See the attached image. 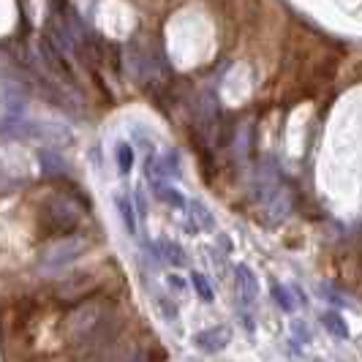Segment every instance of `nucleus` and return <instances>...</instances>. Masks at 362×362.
I'll use <instances>...</instances> for the list:
<instances>
[{
  "label": "nucleus",
  "instance_id": "obj_6",
  "mask_svg": "<svg viewBox=\"0 0 362 362\" xmlns=\"http://www.w3.org/2000/svg\"><path fill=\"white\" fill-rule=\"evenodd\" d=\"M185 210L191 213V223H194V229H197V232H213V229H216V218H213V213H210L202 202H191V204H185Z\"/></svg>",
  "mask_w": 362,
  "mask_h": 362
},
{
  "label": "nucleus",
  "instance_id": "obj_1",
  "mask_svg": "<svg viewBox=\"0 0 362 362\" xmlns=\"http://www.w3.org/2000/svg\"><path fill=\"white\" fill-rule=\"evenodd\" d=\"M79 218L74 216L71 210L63 204V202H52V204H44L41 210V235L52 237V235H69L76 229Z\"/></svg>",
  "mask_w": 362,
  "mask_h": 362
},
{
  "label": "nucleus",
  "instance_id": "obj_10",
  "mask_svg": "<svg viewBox=\"0 0 362 362\" xmlns=\"http://www.w3.org/2000/svg\"><path fill=\"white\" fill-rule=\"evenodd\" d=\"M191 284H194V289H197L202 303H213V300H216V291H213L210 281H207L202 272H191Z\"/></svg>",
  "mask_w": 362,
  "mask_h": 362
},
{
  "label": "nucleus",
  "instance_id": "obj_14",
  "mask_svg": "<svg viewBox=\"0 0 362 362\" xmlns=\"http://www.w3.org/2000/svg\"><path fill=\"white\" fill-rule=\"evenodd\" d=\"M166 281H169V284H172V286H175V289H177V291L185 289V284H182V281H180V278H177V275H169Z\"/></svg>",
  "mask_w": 362,
  "mask_h": 362
},
{
  "label": "nucleus",
  "instance_id": "obj_7",
  "mask_svg": "<svg viewBox=\"0 0 362 362\" xmlns=\"http://www.w3.org/2000/svg\"><path fill=\"white\" fill-rule=\"evenodd\" d=\"M153 191H156V197H158L163 204H169V207H175V210H185V204H188V199L182 197L177 188L163 185L161 180H153Z\"/></svg>",
  "mask_w": 362,
  "mask_h": 362
},
{
  "label": "nucleus",
  "instance_id": "obj_5",
  "mask_svg": "<svg viewBox=\"0 0 362 362\" xmlns=\"http://www.w3.org/2000/svg\"><path fill=\"white\" fill-rule=\"evenodd\" d=\"M115 204H117V213H120V221H123L126 232L128 235H136V232H139V218H136V207H134L131 197L117 194V197H115Z\"/></svg>",
  "mask_w": 362,
  "mask_h": 362
},
{
  "label": "nucleus",
  "instance_id": "obj_2",
  "mask_svg": "<svg viewBox=\"0 0 362 362\" xmlns=\"http://www.w3.org/2000/svg\"><path fill=\"white\" fill-rule=\"evenodd\" d=\"M232 341V332H229V327L226 325H218V327H207V329H199L197 335H194V346L204 351V354H218V351H223L226 346Z\"/></svg>",
  "mask_w": 362,
  "mask_h": 362
},
{
  "label": "nucleus",
  "instance_id": "obj_12",
  "mask_svg": "<svg viewBox=\"0 0 362 362\" xmlns=\"http://www.w3.org/2000/svg\"><path fill=\"white\" fill-rule=\"evenodd\" d=\"M158 308H161V316L166 322H177V319H180V310H177V303H175V300L158 297Z\"/></svg>",
  "mask_w": 362,
  "mask_h": 362
},
{
  "label": "nucleus",
  "instance_id": "obj_13",
  "mask_svg": "<svg viewBox=\"0 0 362 362\" xmlns=\"http://www.w3.org/2000/svg\"><path fill=\"white\" fill-rule=\"evenodd\" d=\"M291 329H294V335H297V338H300L303 344H308V341H310L308 327H305V322H294V327H291Z\"/></svg>",
  "mask_w": 362,
  "mask_h": 362
},
{
  "label": "nucleus",
  "instance_id": "obj_8",
  "mask_svg": "<svg viewBox=\"0 0 362 362\" xmlns=\"http://www.w3.org/2000/svg\"><path fill=\"white\" fill-rule=\"evenodd\" d=\"M322 327H325L332 338H338V341H346V338H349V327H346L344 316L335 313V310H325V313H322Z\"/></svg>",
  "mask_w": 362,
  "mask_h": 362
},
{
  "label": "nucleus",
  "instance_id": "obj_9",
  "mask_svg": "<svg viewBox=\"0 0 362 362\" xmlns=\"http://www.w3.org/2000/svg\"><path fill=\"white\" fill-rule=\"evenodd\" d=\"M115 156H117V172L120 175H131L134 169V147L128 142H117L115 145Z\"/></svg>",
  "mask_w": 362,
  "mask_h": 362
},
{
  "label": "nucleus",
  "instance_id": "obj_11",
  "mask_svg": "<svg viewBox=\"0 0 362 362\" xmlns=\"http://www.w3.org/2000/svg\"><path fill=\"white\" fill-rule=\"evenodd\" d=\"M272 300L281 305V310H286V313H291V310H294V300L289 297L286 286H281V284H275V286H272Z\"/></svg>",
  "mask_w": 362,
  "mask_h": 362
},
{
  "label": "nucleus",
  "instance_id": "obj_3",
  "mask_svg": "<svg viewBox=\"0 0 362 362\" xmlns=\"http://www.w3.org/2000/svg\"><path fill=\"white\" fill-rule=\"evenodd\" d=\"M235 284L240 291V303L243 310H248L251 305H256V297H259V278L248 264H237L235 267Z\"/></svg>",
  "mask_w": 362,
  "mask_h": 362
},
{
  "label": "nucleus",
  "instance_id": "obj_4",
  "mask_svg": "<svg viewBox=\"0 0 362 362\" xmlns=\"http://www.w3.org/2000/svg\"><path fill=\"white\" fill-rule=\"evenodd\" d=\"M156 248H158L156 256H161L163 262H169V267H185V264H188V254L182 251L180 243H175V240H161Z\"/></svg>",
  "mask_w": 362,
  "mask_h": 362
}]
</instances>
